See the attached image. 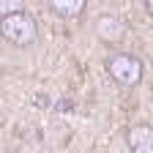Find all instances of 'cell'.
Returning a JSON list of instances; mask_svg holds the SVG:
<instances>
[{
  "instance_id": "277c9868",
  "label": "cell",
  "mask_w": 153,
  "mask_h": 153,
  "mask_svg": "<svg viewBox=\"0 0 153 153\" xmlns=\"http://www.w3.org/2000/svg\"><path fill=\"white\" fill-rule=\"evenodd\" d=\"M126 145L131 153H153V128L148 123H137L126 131Z\"/></svg>"
},
{
  "instance_id": "3957f363",
  "label": "cell",
  "mask_w": 153,
  "mask_h": 153,
  "mask_svg": "<svg viewBox=\"0 0 153 153\" xmlns=\"http://www.w3.org/2000/svg\"><path fill=\"white\" fill-rule=\"evenodd\" d=\"M93 33L99 36V41H104V44H118V41H123V36H126V25L115 14H104V16L96 19Z\"/></svg>"
},
{
  "instance_id": "7a4b0ae2",
  "label": "cell",
  "mask_w": 153,
  "mask_h": 153,
  "mask_svg": "<svg viewBox=\"0 0 153 153\" xmlns=\"http://www.w3.org/2000/svg\"><path fill=\"white\" fill-rule=\"evenodd\" d=\"M107 74L112 76L115 85L120 88H137L145 76V66L134 52H115L107 57Z\"/></svg>"
},
{
  "instance_id": "6da1fadb",
  "label": "cell",
  "mask_w": 153,
  "mask_h": 153,
  "mask_svg": "<svg viewBox=\"0 0 153 153\" xmlns=\"http://www.w3.org/2000/svg\"><path fill=\"white\" fill-rule=\"evenodd\" d=\"M0 38L11 47H30L38 38V25L27 11H14L0 16Z\"/></svg>"
},
{
  "instance_id": "8992f818",
  "label": "cell",
  "mask_w": 153,
  "mask_h": 153,
  "mask_svg": "<svg viewBox=\"0 0 153 153\" xmlns=\"http://www.w3.org/2000/svg\"><path fill=\"white\" fill-rule=\"evenodd\" d=\"M14 11H25V0H0V16Z\"/></svg>"
},
{
  "instance_id": "5b68a950",
  "label": "cell",
  "mask_w": 153,
  "mask_h": 153,
  "mask_svg": "<svg viewBox=\"0 0 153 153\" xmlns=\"http://www.w3.org/2000/svg\"><path fill=\"white\" fill-rule=\"evenodd\" d=\"M49 8L60 16V19H74L79 16L82 8H85V0H47Z\"/></svg>"
}]
</instances>
